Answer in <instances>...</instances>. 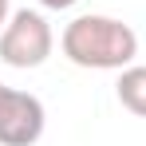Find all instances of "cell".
<instances>
[{
    "label": "cell",
    "mask_w": 146,
    "mask_h": 146,
    "mask_svg": "<svg viewBox=\"0 0 146 146\" xmlns=\"http://www.w3.org/2000/svg\"><path fill=\"white\" fill-rule=\"evenodd\" d=\"M44 8H55V12H63V8H75L79 0H40Z\"/></svg>",
    "instance_id": "5"
},
{
    "label": "cell",
    "mask_w": 146,
    "mask_h": 146,
    "mask_svg": "<svg viewBox=\"0 0 146 146\" xmlns=\"http://www.w3.org/2000/svg\"><path fill=\"white\" fill-rule=\"evenodd\" d=\"M51 48H55L51 24L40 12H32V8L12 12V20L0 28V59L8 67H20V71L40 67V63H48Z\"/></svg>",
    "instance_id": "2"
},
{
    "label": "cell",
    "mask_w": 146,
    "mask_h": 146,
    "mask_svg": "<svg viewBox=\"0 0 146 146\" xmlns=\"http://www.w3.org/2000/svg\"><path fill=\"white\" fill-rule=\"evenodd\" d=\"M4 20H8V0H0V28H4Z\"/></svg>",
    "instance_id": "6"
},
{
    "label": "cell",
    "mask_w": 146,
    "mask_h": 146,
    "mask_svg": "<svg viewBox=\"0 0 146 146\" xmlns=\"http://www.w3.org/2000/svg\"><path fill=\"white\" fill-rule=\"evenodd\" d=\"M63 55L75 67H91V71H122L134 63L138 55V36L134 28L115 20V16H75L63 28Z\"/></svg>",
    "instance_id": "1"
},
{
    "label": "cell",
    "mask_w": 146,
    "mask_h": 146,
    "mask_svg": "<svg viewBox=\"0 0 146 146\" xmlns=\"http://www.w3.org/2000/svg\"><path fill=\"white\" fill-rule=\"evenodd\" d=\"M115 91H119V103L130 111V115L146 119V67H138V63L122 67V71H119V83H115Z\"/></svg>",
    "instance_id": "4"
},
{
    "label": "cell",
    "mask_w": 146,
    "mask_h": 146,
    "mask_svg": "<svg viewBox=\"0 0 146 146\" xmlns=\"http://www.w3.org/2000/svg\"><path fill=\"white\" fill-rule=\"evenodd\" d=\"M44 103L0 83V146H36L44 134Z\"/></svg>",
    "instance_id": "3"
}]
</instances>
